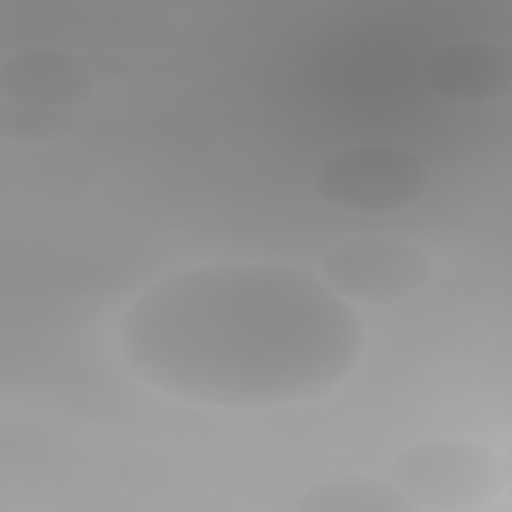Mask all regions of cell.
<instances>
[{
  "instance_id": "cell-1",
  "label": "cell",
  "mask_w": 512,
  "mask_h": 512,
  "mask_svg": "<svg viewBox=\"0 0 512 512\" xmlns=\"http://www.w3.org/2000/svg\"><path fill=\"white\" fill-rule=\"evenodd\" d=\"M128 372L172 400L258 410L322 398L360 364V314L320 276L214 260L150 282L118 316Z\"/></svg>"
},
{
  "instance_id": "cell-2",
  "label": "cell",
  "mask_w": 512,
  "mask_h": 512,
  "mask_svg": "<svg viewBox=\"0 0 512 512\" xmlns=\"http://www.w3.org/2000/svg\"><path fill=\"white\" fill-rule=\"evenodd\" d=\"M390 482L420 510H472L494 500L504 482L498 454L468 438H432L390 462Z\"/></svg>"
},
{
  "instance_id": "cell-3",
  "label": "cell",
  "mask_w": 512,
  "mask_h": 512,
  "mask_svg": "<svg viewBox=\"0 0 512 512\" xmlns=\"http://www.w3.org/2000/svg\"><path fill=\"white\" fill-rule=\"evenodd\" d=\"M428 182V170L414 154L382 144L344 148L316 172V190L330 206L362 216L392 214L416 204Z\"/></svg>"
},
{
  "instance_id": "cell-4",
  "label": "cell",
  "mask_w": 512,
  "mask_h": 512,
  "mask_svg": "<svg viewBox=\"0 0 512 512\" xmlns=\"http://www.w3.org/2000/svg\"><path fill=\"white\" fill-rule=\"evenodd\" d=\"M320 278L348 304H398L432 282V262L394 236L348 238L320 258Z\"/></svg>"
},
{
  "instance_id": "cell-5",
  "label": "cell",
  "mask_w": 512,
  "mask_h": 512,
  "mask_svg": "<svg viewBox=\"0 0 512 512\" xmlns=\"http://www.w3.org/2000/svg\"><path fill=\"white\" fill-rule=\"evenodd\" d=\"M90 66L70 52L30 48L8 56L0 66L2 102L72 110L94 92Z\"/></svg>"
},
{
  "instance_id": "cell-6",
  "label": "cell",
  "mask_w": 512,
  "mask_h": 512,
  "mask_svg": "<svg viewBox=\"0 0 512 512\" xmlns=\"http://www.w3.org/2000/svg\"><path fill=\"white\" fill-rule=\"evenodd\" d=\"M424 80L446 100L484 104L508 96L512 64L508 52L498 44L458 40L426 60Z\"/></svg>"
},
{
  "instance_id": "cell-7",
  "label": "cell",
  "mask_w": 512,
  "mask_h": 512,
  "mask_svg": "<svg viewBox=\"0 0 512 512\" xmlns=\"http://www.w3.org/2000/svg\"><path fill=\"white\" fill-rule=\"evenodd\" d=\"M298 510L304 512H414L418 510L392 482L374 476H342L310 486Z\"/></svg>"
},
{
  "instance_id": "cell-8",
  "label": "cell",
  "mask_w": 512,
  "mask_h": 512,
  "mask_svg": "<svg viewBox=\"0 0 512 512\" xmlns=\"http://www.w3.org/2000/svg\"><path fill=\"white\" fill-rule=\"evenodd\" d=\"M74 126L70 110L2 102L0 106V132L18 144H50Z\"/></svg>"
}]
</instances>
